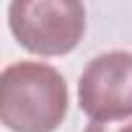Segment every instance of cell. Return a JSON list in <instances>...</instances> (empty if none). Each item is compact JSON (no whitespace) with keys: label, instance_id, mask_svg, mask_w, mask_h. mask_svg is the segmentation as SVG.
<instances>
[{"label":"cell","instance_id":"obj_1","mask_svg":"<svg viewBox=\"0 0 132 132\" xmlns=\"http://www.w3.org/2000/svg\"><path fill=\"white\" fill-rule=\"evenodd\" d=\"M68 114V83L44 62H16L0 75V122L11 132H54Z\"/></svg>","mask_w":132,"mask_h":132},{"label":"cell","instance_id":"obj_2","mask_svg":"<svg viewBox=\"0 0 132 132\" xmlns=\"http://www.w3.org/2000/svg\"><path fill=\"white\" fill-rule=\"evenodd\" d=\"M8 26L31 54L60 57L86 34V8L75 0H16L8 5Z\"/></svg>","mask_w":132,"mask_h":132},{"label":"cell","instance_id":"obj_3","mask_svg":"<svg viewBox=\"0 0 132 132\" xmlns=\"http://www.w3.org/2000/svg\"><path fill=\"white\" fill-rule=\"evenodd\" d=\"M78 106L91 122L132 117V52L114 49L88 62L78 83Z\"/></svg>","mask_w":132,"mask_h":132},{"label":"cell","instance_id":"obj_4","mask_svg":"<svg viewBox=\"0 0 132 132\" xmlns=\"http://www.w3.org/2000/svg\"><path fill=\"white\" fill-rule=\"evenodd\" d=\"M86 132H132V117L117 122H88Z\"/></svg>","mask_w":132,"mask_h":132}]
</instances>
